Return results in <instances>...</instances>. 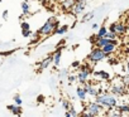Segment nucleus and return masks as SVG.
Instances as JSON below:
<instances>
[{
    "label": "nucleus",
    "instance_id": "a878e982",
    "mask_svg": "<svg viewBox=\"0 0 129 117\" xmlns=\"http://www.w3.org/2000/svg\"><path fill=\"white\" fill-rule=\"evenodd\" d=\"M13 101H14L15 104H19V106L23 104V99H22V97H20L19 94H15V96L13 97Z\"/></svg>",
    "mask_w": 129,
    "mask_h": 117
},
{
    "label": "nucleus",
    "instance_id": "9d476101",
    "mask_svg": "<svg viewBox=\"0 0 129 117\" xmlns=\"http://www.w3.org/2000/svg\"><path fill=\"white\" fill-rule=\"evenodd\" d=\"M51 64H53V55H52V54H51V55H47L46 58H43L42 61L38 62V68H37V71H38V72H43V71H46L47 68H49Z\"/></svg>",
    "mask_w": 129,
    "mask_h": 117
},
{
    "label": "nucleus",
    "instance_id": "f704fd0d",
    "mask_svg": "<svg viewBox=\"0 0 129 117\" xmlns=\"http://www.w3.org/2000/svg\"><path fill=\"white\" fill-rule=\"evenodd\" d=\"M125 72L129 73V58H128V61H126V63H125Z\"/></svg>",
    "mask_w": 129,
    "mask_h": 117
},
{
    "label": "nucleus",
    "instance_id": "f8f14e48",
    "mask_svg": "<svg viewBox=\"0 0 129 117\" xmlns=\"http://www.w3.org/2000/svg\"><path fill=\"white\" fill-rule=\"evenodd\" d=\"M109 57L113 54V53H115L116 52V49H118V40L116 39H114V40H110L106 45H104L103 48H101Z\"/></svg>",
    "mask_w": 129,
    "mask_h": 117
},
{
    "label": "nucleus",
    "instance_id": "412c9836",
    "mask_svg": "<svg viewBox=\"0 0 129 117\" xmlns=\"http://www.w3.org/2000/svg\"><path fill=\"white\" fill-rule=\"evenodd\" d=\"M108 32H109V28L106 25H100L99 29H98V32H96V34H98L99 38H101V37H105Z\"/></svg>",
    "mask_w": 129,
    "mask_h": 117
},
{
    "label": "nucleus",
    "instance_id": "ddd939ff",
    "mask_svg": "<svg viewBox=\"0 0 129 117\" xmlns=\"http://www.w3.org/2000/svg\"><path fill=\"white\" fill-rule=\"evenodd\" d=\"M92 76H94V78H96L98 81H105V82H108V81H110V79H111L110 73H108V72H106V71H104V69L94 71V72H92Z\"/></svg>",
    "mask_w": 129,
    "mask_h": 117
},
{
    "label": "nucleus",
    "instance_id": "b1692460",
    "mask_svg": "<svg viewBox=\"0 0 129 117\" xmlns=\"http://www.w3.org/2000/svg\"><path fill=\"white\" fill-rule=\"evenodd\" d=\"M70 74V72H69V69H61L59 72H58V78L59 79H64V78H67V76Z\"/></svg>",
    "mask_w": 129,
    "mask_h": 117
},
{
    "label": "nucleus",
    "instance_id": "7ed1b4c3",
    "mask_svg": "<svg viewBox=\"0 0 129 117\" xmlns=\"http://www.w3.org/2000/svg\"><path fill=\"white\" fill-rule=\"evenodd\" d=\"M58 27H59L58 19H57L56 17H49V18L46 20V23H44L37 32H38L42 37H49V35L54 34V30H56Z\"/></svg>",
    "mask_w": 129,
    "mask_h": 117
},
{
    "label": "nucleus",
    "instance_id": "473e14b6",
    "mask_svg": "<svg viewBox=\"0 0 129 117\" xmlns=\"http://www.w3.org/2000/svg\"><path fill=\"white\" fill-rule=\"evenodd\" d=\"M8 15H9V12H8V10H4L3 14H2V18H3L4 20H8Z\"/></svg>",
    "mask_w": 129,
    "mask_h": 117
},
{
    "label": "nucleus",
    "instance_id": "dca6fc26",
    "mask_svg": "<svg viewBox=\"0 0 129 117\" xmlns=\"http://www.w3.org/2000/svg\"><path fill=\"white\" fill-rule=\"evenodd\" d=\"M14 116H20L22 113H23V108H22V106H19V104H9L8 107H7Z\"/></svg>",
    "mask_w": 129,
    "mask_h": 117
},
{
    "label": "nucleus",
    "instance_id": "6e6552de",
    "mask_svg": "<svg viewBox=\"0 0 129 117\" xmlns=\"http://www.w3.org/2000/svg\"><path fill=\"white\" fill-rule=\"evenodd\" d=\"M110 92H111L113 94H115L116 97H123V96H125V93H126V84H125L123 81L114 82V83H111V86H110Z\"/></svg>",
    "mask_w": 129,
    "mask_h": 117
},
{
    "label": "nucleus",
    "instance_id": "e433bc0d",
    "mask_svg": "<svg viewBox=\"0 0 129 117\" xmlns=\"http://www.w3.org/2000/svg\"><path fill=\"white\" fill-rule=\"evenodd\" d=\"M125 20H126V22H129V9L125 12Z\"/></svg>",
    "mask_w": 129,
    "mask_h": 117
},
{
    "label": "nucleus",
    "instance_id": "4be33fe9",
    "mask_svg": "<svg viewBox=\"0 0 129 117\" xmlns=\"http://www.w3.org/2000/svg\"><path fill=\"white\" fill-rule=\"evenodd\" d=\"M59 103H61V106H62V108H63L64 111L69 109L70 106H71V102H70V99H67V98H61Z\"/></svg>",
    "mask_w": 129,
    "mask_h": 117
},
{
    "label": "nucleus",
    "instance_id": "58836bf2",
    "mask_svg": "<svg viewBox=\"0 0 129 117\" xmlns=\"http://www.w3.org/2000/svg\"><path fill=\"white\" fill-rule=\"evenodd\" d=\"M2 2H3V0H0V3H2Z\"/></svg>",
    "mask_w": 129,
    "mask_h": 117
},
{
    "label": "nucleus",
    "instance_id": "c85d7f7f",
    "mask_svg": "<svg viewBox=\"0 0 129 117\" xmlns=\"http://www.w3.org/2000/svg\"><path fill=\"white\" fill-rule=\"evenodd\" d=\"M32 34H33V33H32L30 29H29V30H22V35H23L24 38H30Z\"/></svg>",
    "mask_w": 129,
    "mask_h": 117
},
{
    "label": "nucleus",
    "instance_id": "7c9ffc66",
    "mask_svg": "<svg viewBox=\"0 0 129 117\" xmlns=\"http://www.w3.org/2000/svg\"><path fill=\"white\" fill-rule=\"evenodd\" d=\"M121 81H123L126 86H129V73H125V74L121 77Z\"/></svg>",
    "mask_w": 129,
    "mask_h": 117
},
{
    "label": "nucleus",
    "instance_id": "f3484780",
    "mask_svg": "<svg viewBox=\"0 0 129 117\" xmlns=\"http://www.w3.org/2000/svg\"><path fill=\"white\" fill-rule=\"evenodd\" d=\"M64 116H67V117H77V116H80V112H77V109L74 107V104H71L70 108L66 109V112H64Z\"/></svg>",
    "mask_w": 129,
    "mask_h": 117
},
{
    "label": "nucleus",
    "instance_id": "aec40b11",
    "mask_svg": "<svg viewBox=\"0 0 129 117\" xmlns=\"http://www.w3.org/2000/svg\"><path fill=\"white\" fill-rule=\"evenodd\" d=\"M69 32V25H59L56 30H54V34H58V35H64Z\"/></svg>",
    "mask_w": 129,
    "mask_h": 117
},
{
    "label": "nucleus",
    "instance_id": "2f4dec72",
    "mask_svg": "<svg viewBox=\"0 0 129 117\" xmlns=\"http://www.w3.org/2000/svg\"><path fill=\"white\" fill-rule=\"evenodd\" d=\"M80 66H81L80 61H74V62L71 63V67H72V68H79Z\"/></svg>",
    "mask_w": 129,
    "mask_h": 117
},
{
    "label": "nucleus",
    "instance_id": "0eeeda50",
    "mask_svg": "<svg viewBox=\"0 0 129 117\" xmlns=\"http://www.w3.org/2000/svg\"><path fill=\"white\" fill-rule=\"evenodd\" d=\"M86 8H87V0H75L74 7L71 9V13L75 17H80V15L85 14Z\"/></svg>",
    "mask_w": 129,
    "mask_h": 117
},
{
    "label": "nucleus",
    "instance_id": "4468645a",
    "mask_svg": "<svg viewBox=\"0 0 129 117\" xmlns=\"http://www.w3.org/2000/svg\"><path fill=\"white\" fill-rule=\"evenodd\" d=\"M52 55H53V66L54 67H58L59 63H61V59H62V47L57 48L56 52Z\"/></svg>",
    "mask_w": 129,
    "mask_h": 117
},
{
    "label": "nucleus",
    "instance_id": "6ab92c4d",
    "mask_svg": "<svg viewBox=\"0 0 129 117\" xmlns=\"http://www.w3.org/2000/svg\"><path fill=\"white\" fill-rule=\"evenodd\" d=\"M121 114H125V113H129V104H125V103H118L116 107H115Z\"/></svg>",
    "mask_w": 129,
    "mask_h": 117
},
{
    "label": "nucleus",
    "instance_id": "4c0bfd02",
    "mask_svg": "<svg viewBox=\"0 0 129 117\" xmlns=\"http://www.w3.org/2000/svg\"><path fill=\"white\" fill-rule=\"evenodd\" d=\"M49 3H56V2H58V0H48Z\"/></svg>",
    "mask_w": 129,
    "mask_h": 117
},
{
    "label": "nucleus",
    "instance_id": "f03ea898",
    "mask_svg": "<svg viewBox=\"0 0 129 117\" xmlns=\"http://www.w3.org/2000/svg\"><path fill=\"white\" fill-rule=\"evenodd\" d=\"M95 101L99 102L100 104H103L105 107V109H113L118 104V97L115 94H113L111 92H108V91H105V92L100 93L99 96H96Z\"/></svg>",
    "mask_w": 129,
    "mask_h": 117
},
{
    "label": "nucleus",
    "instance_id": "f257e3e1",
    "mask_svg": "<svg viewBox=\"0 0 129 117\" xmlns=\"http://www.w3.org/2000/svg\"><path fill=\"white\" fill-rule=\"evenodd\" d=\"M104 109H105V107L94 99V101L86 103V106L84 107V111L80 112V114L86 116V117H98V116L105 114Z\"/></svg>",
    "mask_w": 129,
    "mask_h": 117
},
{
    "label": "nucleus",
    "instance_id": "1a4fd4ad",
    "mask_svg": "<svg viewBox=\"0 0 129 117\" xmlns=\"http://www.w3.org/2000/svg\"><path fill=\"white\" fill-rule=\"evenodd\" d=\"M85 88H86V91H87V94H89L90 97H94V98H95L96 96H99L100 93L104 92L100 86H98L95 82H91V81H89V82L85 84Z\"/></svg>",
    "mask_w": 129,
    "mask_h": 117
},
{
    "label": "nucleus",
    "instance_id": "39448f33",
    "mask_svg": "<svg viewBox=\"0 0 129 117\" xmlns=\"http://www.w3.org/2000/svg\"><path fill=\"white\" fill-rule=\"evenodd\" d=\"M109 55L99 47H95L90 50V53L87 54V62L91 63V64H96V63H100V62H104Z\"/></svg>",
    "mask_w": 129,
    "mask_h": 117
},
{
    "label": "nucleus",
    "instance_id": "20e7f679",
    "mask_svg": "<svg viewBox=\"0 0 129 117\" xmlns=\"http://www.w3.org/2000/svg\"><path fill=\"white\" fill-rule=\"evenodd\" d=\"M79 71H77V73H76V76H77V83L79 84H81V86H85L89 81H90V77L92 76V68H91V63H84V64H81L79 68H77Z\"/></svg>",
    "mask_w": 129,
    "mask_h": 117
},
{
    "label": "nucleus",
    "instance_id": "c9c22d12",
    "mask_svg": "<svg viewBox=\"0 0 129 117\" xmlns=\"http://www.w3.org/2000/svg\"><path fill=\"white\" fill-rule=\"evenodd\" d=\"M37 101H38V102H43V101H44V97L41 94V96H38V97H37Z\"/></svg>",
    "mask_w": 129,
    "mask_h": 117
},
{
    "label": "nucleus",
    "instance_id": "2eb2a0df",
    "mask_svg": "<svg viewBox=\"0 0 129 117\" xmlns=\"http://www.w3.org/2000/svg\"><path fill=\"white\" fill-rule=\"evenodd\" d=\"M74 3H75V0H61V8L62 10L64 12H71L72 7H74Z\"/></svg>",
    "mask_w": 129,
    "mask_h": 117
},
{
    "label": "nucleus",
    "instance_id": "393cba45",
    "mask_svg": "<svg viewBox=\"0 0 129 117\" xmlns=\"http://www.w3.org/2000/svg\"><path fill=\"white\" fill-rule=\"evenodd\" d=\"M66 79H67V83H69V84H74V83H76V82H77V76H76V74H71V73H70V74L67 76V78H66Z\"/></svg>",
    "mask_w": 129,
    "mask_h": 117
},
{
    "label": "nucleus",
    "instance_id": "423d86ee",
    "mask_svg": "<svg viewBox=\"0 0 129 117\" xmlns=\"http://www.w3.org/2000/svg\"><path fill=\"white\" fill-rule=\"evenodd\" d=\"M108 28H109V32H113V33L118 34V37H123V35H125L126 33H129L128 27H126V23H124V22L111 23Z\"/></svg>",
    "mask_w": 129,
    "mask_h": 117
},
{
    "label": "nucleus",
    "instance_id": "bb28decb",
    "mask_svg": "<svg viewBox=\"0 0 129 117\" xmlns=\"http://www.w3.org/2000/svg\"><path fill=\"white\" fill-rule=\"evenodd\" d=\"M105 37H106L108 39H110V40H114V39H118V34H115V33H113V32H108Z\"/></svg>",
    "mask_w": 129,
    "mask_h": 117
},
{
    "label": "nucleus",
    "instance_id": "cd10ccee",
    "mask_svg": "<svg viewBox=\"0 0 129 117\" xmlns=\"http://www.w3.org/2000/svg\"><path fill=\"white\" fill-rule=\"evenodd\" d=\"M20 28H22V30H29L30 29V24L28 22H22L20 23Z\"/></svg>",
    "mask_w": 129,
    "mask_h": 117
},
{
    "label": "nucleus",
    "instance_id": "5701e85b",
    "mask_svg": "<svg viewBox=\"0 0 129 117\" xmlns=\"http://www.w3.org/2000/svg\"><path fill=\"white\" fill-rule=\"evenodd\" d=\"M94 17H95V12H90V13H87V14H85V15L82 17L81 22H84V23L90 22V20H92V19H94Z\"/></svg>",
    "mask_w": 129,
    "mask_h": 117
},
{
    "label": "nucleus",
    "instance_id": "9b49d317",
    "mask_svg": "<svg viewBox=\"0 0 129 117\" xmlns=\"http://www.w3.org/2000/svg\"><path fill=\"white\" fill-rule=\"evenodd\" d=\"M75 96H76V98H77L80 102H86L89 94H87V91H86L85 86L79 84V86L75 88Z\"/></svg>",
    "mask_w": 129,
    "mask_h": 117
},
{
    "label": "nucleus",
    "instance_id": "ea45409f",
    "mask_svg": "<svg viewBox=\"0 0 129 117\" xmlns=\"http://www.w3.org/2000/svg\"><path fill=\"white\" fill-rule=\"evenodd\" d=\"M128 45H129V43H128Z\"/></svg>",
    "mask_w": 129,
    "mask_h": 117
},
{
    "label": "nucleus",
    "instance_id": "72a5a7b5",
    "mask_svg": "<svg viewBox=\"0 0 129 117\" xmlns=\"http://www.w3.org/2000/svg\"><path fill=\"white\" fill-rule=\"evenodd\" d=\"M99 27H100V25H99L98 23H92V24H91V29H92V30H98Z\"/></svg>",
    "mask_w": 129,
    "mask_h": 117
},
{
    "label": "nucleus",
    "instance_id": "c756f323",
    "mask_svg": "<svg viewBox=\"0 0 129 117\" xmlns=\"http://www.w3.org/2000/svg\"><path fill=\"white\" fill-rule=\"evenodd\" d=\"M98 39H99L98 34H92V35H90V38H89V42H90V43H92V44H95Z\"/></svg>",
    "mask_w": 129,
    "mask_h": 117
},
{
    "label": "nucleus",
    "instance_id": "a211bd4d",
    "mask_svg": "<svg viewBox=\"0 0 129 117\" xmlns=\"http://www.w3.org/2000/svg\"><path fill=\"white\" fill-rule=\"evenodd\" d=\"M20 8H22V14L23 15H29L30 14V4H29V2L24 0V2L20 4Z\"/></svg>",
    "mask_w": 129,
    "mask_h": 117
}]
</instances>
